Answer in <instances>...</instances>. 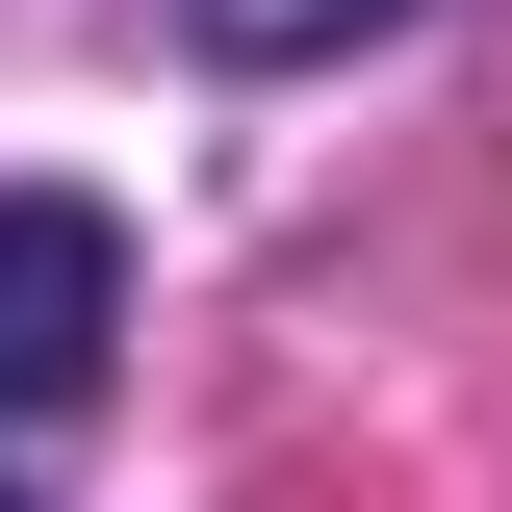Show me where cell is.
Returning <instances> with one entry per match:
<instances>
[{
	"label": "cell",
	"mask_w": 512,
	"mask_h": 512,
	"mask_svg": "<svg viewBox=\"0 0 512 512\" xmlns=\"http://www.w3.org/2000/svg\"><path fill=\"white\" fill-rule=\"evenodd\" d=\"M103 333H128V231L77 180H0V410H77Z\"/></svg>",
	"instance_id": "1"
},
{
	"label": "cell",
	"mask_w": 512,
	"mask_h": 512,
	"mask_svg": "<svg viewBox=\"0 0 512 512\" xmlns=\"http://www.w3.org/2000/svg\"><path fill=\"white\" fill-rule=\"evenodd\" d=\"M180 26H205L231 77H282V52H359V26H410V0H180Z\"/></svg>",
	"instance_id": "2"
},
{
	"label": "cell",
	"mask_w": 512,
	"mask_h": 512,
	"mask_svg": "<svg viewBox=\"0 0 512 512\" xmlns=\"http://www.w3.org/2000/svg\"><path fill=\"white\" fill-rule=\"evenodd\" d=\"M0 512H26V487H0Z\"/></svg>",
	"instance_id": "3"
}]
</instances>
